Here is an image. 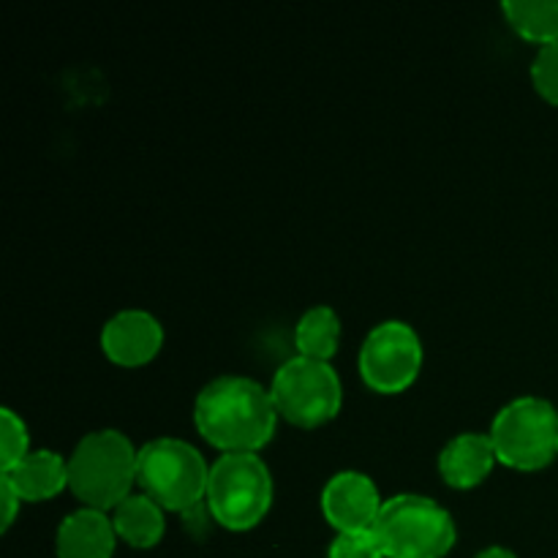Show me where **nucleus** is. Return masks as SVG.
I'll use <instances>...</instances> for the list:
<instances>
[{
    "mask_svg": "<svg viewBox=\"0 0 558 558\" xmlns=\"http://www.w3.org/2000/svg\"><path fill=\"white\" fill-rule=\"evenodd\" d=\"M278 417L270 390L245 376L213 379L194 403L196 430L221 456L262 450L276 434Z\"/></svg>",
    "mask_w": 558,
    "mask_h": 558,
    "instance_id": "f257e3e1",
    "label": "nucleus"
},
{
    "mask_svg": "<svg viewBox=\"0 0 558 558\" xmlns=\"http://www.w3.org/2000/svg\"><path fill=\"white\" fill-rule=\"evenodd\" d=\"M140 450L120 430L104 428L82 436L69 456V490L90 510L112 512L136 485Z\"/></svg>",
    "mask_w": 558,
    "mask_h": 558,
    "instance_id": "f03ea898",
    "label": "nucleus"
},
{
    "mask_svg": "<svg viewBox=\"0 0 558 558\" xmlns=\"http://www.w3.org/2000/svg\"><path fill=\"white\" fill-rule=\"evenodd\" d=\"M207 480H210V466L189 441L163 436L140 447L136 485L147 499L167 512L185 515L199 507L207 496Z\"/></svg>",
    "mask_w": 558,
    "mask_h": 558,
    "instance_id": "7ed1b4c3",
    "label": "nucleus"
},
{
    "mask_svg": "<svg viewBox=\"0 0 558 558\" xmlns=\"http://www.w3.org/2000/svg\"><path fill=\"white\" fill-rule=\"evenodd\" d=\"M207 512L229 532L259 526L272 505V477L256 452L221 456L210 466L205 496Z\"/></svg>",
    "mask_w": 558,
    "mask_h": 558,
    "instance_id": "20e7f679",
    "label": "nucleus"
},
{
    "mask_svg": "<svg viewBox=\"0 0 558 558\" xmlns=\"http://www.w3.org/2000/svg\"><path fill=\"white\" fill-rule=\"evenodd\" d=\"M374 532L387 558H445L458 537L450 512L420 494L385 499Z\"/></svg>",
    "mask_w": 558,
    "mask_h": 558,
    "instance_id": "39448f33",
    "label": "nucleus"
},
{
    "mask_svg": "<svg viewBox=\"0 0 558 558\" xmlns=\"http://www.w3.org/2000/svg\"><path fill=\"white\" fill-rule=\"evenodd\" d=\"M496 458L518 472H539L558 458V409L537 396L507 403L490 425Z\"/></svg>",
    "mask_w": 558,
    "mask_h": 558,
    "instance_id": "423d86ee",
    "label": "nucleus"
},
{
    "mask_svg": "<svg viewBox=\"0 0 558 558\" xmlns=\"http://www.w3.org/2000/svg\"><path fill=\"white\" fill-rule=\"evenodd\" d=\"M270 396L287 423L298 428H319L341 412L343 387L330 363L298 354L276 371Z\"/></svg>",
    "mask_w": 558,
    "mask_h": 558,
    "instance_id": "0eeeda50",
    "label": "nucleus"
},
{
    "mask_svg": "<svg viewBox=\"0 0 558 558\" xmlns=\"http://www.w3.org/2000/svg\"><path fill=\"white\" fill-rule=\"evenodd\" d=\"M360 376L381 396H398L414 385L423 368V341L407 322H381L360 347Z\"/></svg>",
    "mask_w": 558,
    "mask_h": 558,
    "instance_id": "6e6552de",
    "label": "nucleus"
},
{
    "mask_svg": "<svg viewBox=\"0 0 558 558\" xmlns=\"http://www.w3.org/2000/svg\"><path fill=\"white\" fill-rule=\"evenodd\" d=\"M379 488L363 472H338L322 490V515L338 534L371 532L381 515Z\"/></svg>",
    "mask_w": 558,
    "mask_h": 558,
    "instance_id": "1a4fd4ad",
    "label": "nucleus"
},
{
    "mask_svg": "<svg viewBox=\"0 0 558 558\" xmlns=\"http://www.w3.org/2000/svg\"><path fill=\"white\" fill-rule=\"evenodd\" d=\"M163 347V327L153 314L129 308L114 314L101 330V349L120 368L147 365Z\"/></svg>",
    "mask_w": 558,
    "mask_h": 558,
    "instance_id": "9d476101",
    "label": "nucleus"
},
{
    "mask_svg": "<svg viewBox=\"0 0 558 558\" xmlns=\"http://www.w3.org/2000/svg\"><path fill=\"white\" fill-rule=\"evenodd\" d=\"M114 545L118 532L112 526V515L90 507L65 515L54 537L58 558H112Z\"/></svg>",
    "mask_w": 558,
    "mask_h": 558,
    "instance_id": "9b49d317",
    "label": "nucleus"
},
{
    "mask_svg": "<svg viewBox=\"0 0 558 558\" xmlns=\"http://www.w3.org/2000/svg\"><path fill=\"white\" fill-rule=\"evenodd\" d=\"M496 450L488 434H461L439 452V474L450 488H477L496 466Z\"/></svg>",
    "mask_w": 558,
    "mask_h": 558,
    "instance_id": "f8f14e48",
    "label": "nucleus"
},
{
    "mask_svg": "<svg viewBox=\"0 0 558 558\" xmlns=\"http://www.w3.org/2000/svg\"><path fill=\"white\" fill-rule=\"evenodd\" d=\"M0 477L9 480L22 501H49L69 488V461L54 450H31Z\"/></svg>",
    "mask_w": 558,
    "mask_h": 558,
    "instance_id": "ddd939ff",
    "label": "nucleus"
},
{
    "mask_svg": "<svg viewBox=\"0 0 558 558\" xmlns=\"http://www.w3.org/2000/svg\"><path fill=\"white\" fill-rule=\"evenodd\" d=\"M163 512L167 510L147 499L145 494H131L112 510V526L118 532V539L140 550L153 548L161 543L163 529H167Z\"/></svg>",
    "mask_w": 558,
    "mask_h": 558,
    "instance_id": "4468645a",
    "label": "nucleus"
},
{
    "mask_svg": "<svg viewBox=\"0 0 558 558\" xmlns=\"http://www.w3.org/2000/svg\"><path fill=\"white\" fill-rule=\"evenodd\" d=\"M338 343H341V319L330 305H314L300 316L294 327V347L300 357L330 363L332 354L338 352Z\"/></svg>",
    "mask_w": 558,
    "mask_h": 558,
    "instance_id": "2eb2a0df",
    "label": "nucleus"
},
{
    "mask_svg": "<svg viewBox=\"0 0 558 558\" xmlns=\"http://www.w3.org/2000/svg\"><path fill=\"white\" fill-rule=\"evenodd\" d=\"M501 11L512 31L526 41L539 47L558 41V0H507Z\"/></svg>",
    "mask_w": 558,
    "mask_h": 558,
    "instance_id": "dca6fc26",
    "label": "nucleus"
},
{
    "mask_svg": "<svg viewBox=\"0 0 558 558\" xmlns=\"http://www.w3.org/2000/svg\"><path fill=\"white\" fill-rule=\"evenodd\" d=\"M31 452V436L22 417L11 409L0 412V472L20 463Z\"/></svg>",
    "mask_w": 558,
    "mask_h": 558,
    "instance_id": "f3484780",
    "label": "nucleus"
},
{
    "mask_svg": "<svg viewBox=\"0 0 558 558\" xmlns=\"http://www.w3.org/2000/svg\"><path fill=\"white\" fill-rule=\"evenodd\" d=\"M532 82L534 90L548 104L558 107V41L539 47L537 58L532 63Z\"/></svg>",
    "mask_w": 558,
    "mask_h": 558,
    "instance_id": "a211bd4d",
    "label": "nucleus"
},
{
    "mask_svg": "<svg viewBox=\"0 0 558 558\" xmlns=\"http://www.w3.org/2000/svg\"><path fill=\"white\" fill-rule=\"evenodd\" d=\"M327 558H387L376 532H343L332 539Z\"/></svg>",
    "mask_w": 558,
    "mask_h": 558,
    "instance_id": "6ab92c4d",
    "label": "nucleus"
},
{
    "mask_svg": "<svg viewBox=\"0 0 558 558\" xmlns=\"http://www.w3.org/2000/svg\"><path fill=\"white\" fill-rule=\"evenodd\" d=\"M0 505H3V532H5V529H11V523H14L16 512H20L22 507L20 494L11 488V483L5 477H0Z\"/></svg>",
    "mask_w": 558,
    "mask_h": 558,
    "instance_id": "aec40b11",
    "label": "nucleus"
},
{
    "mask_svg": "<svg viewBox=\"0 0 558 558\" xmlns=\"http://www.w3.org/2000/svg\"><path fill=\"white\" fill-rule=\"evenodd\" d=\"M474 558H518L510 548H501V545H490V548L480 550Z\"/></svg>",
    "mask_w": 558,
    "mask_h": 558,
    "instance_id": "412c9836",
    "label": "nucleus"
}]
</instances>
